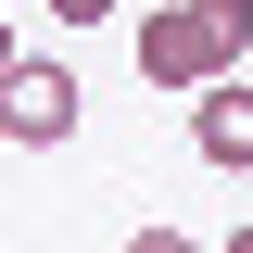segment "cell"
Listing matches in <instances>:
<instances>
[{"label": "cell", "mask_w": 253, "mask_h": 253, "mask_svg": "<svg viewBox=\"0 0 253 253\" xmlns=\"http://www.w3.org/2000/svg\"><path fill=\"white\" fill-rule=\"evenodd\" d=\"M126 51H139V89L203 101L215 76H241V51H253V0H152Z\"/></svg>", "instance_id": "obj_1"}, {"label": "cell", "mask_w": 253, "mask_h": 253, "mask_svg": "<svg viewBox=\"0 0 253 253\" xmlns=\"http://www.w3.org/2000/svg\"><path fill=\"white\" fill-rule=\"evenodd\" d=\"M76 76H63V63H13V76H0V139H13V152H51V139H76Z\"/></svg>", "instance_id": "obj_2"}, {"label": "cell", "mask_w": 253, "mask_h": 253, "mask_svg": "<svg viewBox=\"0 0 253 253\" xmlns=\"http://www.w3.org/2000/svg\"><path fill=\"white\" fill-rule=\"evenodd\" d=\"M190 152L228 165V177H253V76H215V89L190 101Z\"/></svg>", "instance_id": "obj_3"}, {"label": "cell", "mask_w": 253, "mask_h": 253, "mask_svg": "<svg viewBox=\"0 0 253 253\" xmlns=\"http://www.w3.org/2000/svg\"><path fill=\"white\" fill-rule=\"evenodd\" d=\"M126 253H203V241H190V228H139Z\"/></svg>", "instance_id": "obj_4"}, {"label": "cell", "mask_w": 253, "mask_h": 253, "mask_svg": "<svg viewBox=\"0 0 253 253\" xmlns=\"http://www.w3.org/2000/svg\"><path fill=\"white\" fill-rule=\"evenodd\" d=\"M51 13H63V26H101V13H114V0H51Z\"/></svg>", "instance_id": "obj_5"}, {"label": "cell", "mask_w": 253, "mask_h": 253, "mask_svg": "<svg viewBox=\"0 0 253 253\" xmlns=\"http://www.w3.org/2000/svg\"><path fill=\"white\" fill-rule=\"evenodd\" d=\"M228 253H253V215H241V241H228Z\"/></svg>", "instance_id": "obj_6"}]
</instances>
